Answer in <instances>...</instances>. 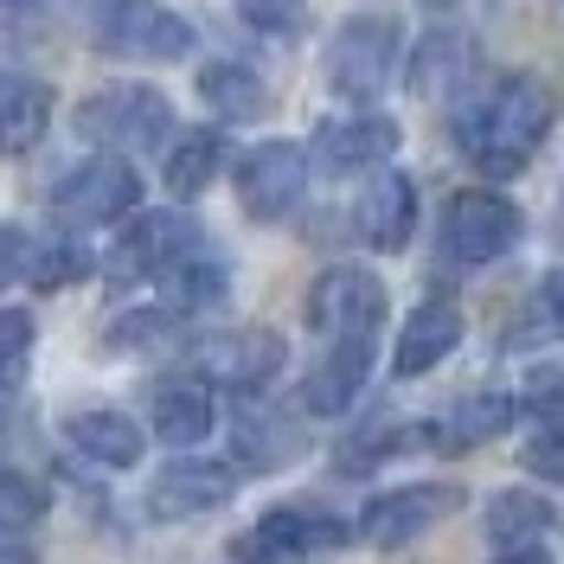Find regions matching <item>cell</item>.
Instances as JSON below:
<instances>
[{"label":"cell","mask_w":564,"mask_h":564,"mask_svg":"<svg viewBox=\"0 0 564 564\" xmlns=\"http://www.w3.org/2000/svg\"><path fill=\"white\" fill-rule=\"evenodd\" d=\"M199 245V231H193V218L186 212H141L135 225L116 238L109 250V276L116 282H135V276H161L174 257Z\"/></svg>","instance_id":"cell-13"},{"label":"cell","mask_w":564,"mask_h":564,"mask_svg":"<svg viewBox=\"0 0 564 564\" xmlns=\"http://www.w3.org/2000/svg\"><path fill=\"white\" fill-rule=\"evenodd\" d=\"M199 97H206L225 122H257L263 109H270V90H263V77L238 58H218V65L199 70Z\"/></svg>","instance_id":"cell-23"},{"label":"cell","mask_w":564,"mask_h":564,"mask_svg":"<svg viewBox=\"0 0 564 564\" xmlns=\"http://www.w3.org/2000/svg\"><path fill=\"white\" fill-rule=\"evenodd\" d=\"M456 347H462V308L456 302H423L417 315L398 327L391 372H398V379H423V372H436Z\"/></svg>","instance_id":"cell-17"},{"label":"cell","mask_w":564,"mask_h":564,"mask_svg":"<svg viewBox=\"0 0 564 564\" xmlns=\"http://www.w3.org/2000/svg\"><path fill=\"white\" fill-rule=\"evenodd\" d=\"M494 564H552V558H545L539 545H507V552H500Z\"/></svg>","instance_id":"cell-36"},{"label":"cell","mask_w":564,"mask_h":564,"mask_svg":"<svg viewBox=\"0 0 564 564\" xmlns=\"http://www.w3.org/2000/svg\"><path fill=\"white\" fill-rule=\"evenodd\" d=\"M77 129L90 141H109V148H154L174 135V104L148 84H109L77 109Z\"/></svg>","instance_id":"cell-5"},{"label":"cell","mask_w":564,"mask_h":564,"mask_svg":"<svg viewBox=\"0 0 564 564\" xmlns=\"http://www.w3.org/2000/svg\"><path fill=\"white\" fill-rule=\"evenodd\" d=\"M347 539V527L321 507H270L250 539H238V558L245 564H295V558H315V552H334Z\"/></svg>","instance_id":"cell-10"},{"label":"cell","mask_w":564,"mask_h":564,"mask_svg":"<svg viewBox=\"0 0 564 564\" xmlns=\"http://www.w3.org/2000/svg\"><path fill=\"white\" fill-rule=\"evenodd\" d=\"M417 231V180L411 174H379L359 193V238L372 250H404Z\"/></svg>","instance_id":"cell-18"},{"label":"cell","mask_w":564,"mask_h":564,"mask_svg":"<svg viewBox=\"0 0 564 564\" xmlns=\"http://www.w3.org/2000/svg\"><path fill=\"white\" fill-rule=\"evenodd\" d=\"M302 193H308V148L302 141H257L238 161V206L263 225L289 218Z\"/></svg>","instance_id":"cell-8"},{"label":"cell","mask_w":564,"mask_h":564,"mask_svg":"<svg viewBox=\"0 0 564 564\" xmlns=\"http://www.w3.org/2000/svg\"><path fill=\"white\" fill-rule=\"evenodd\" d=\"M398 52H404V26L391 13H352L347 26L327 39V84L347 104H372L398 70Z\"/></svg>","instance_id":"cell-2"},{"label":"cell","mask_w":564,"mask_h":564,"mask_svg":"<svg viewBox=\"0 0 564 564\" xmlns=\"http://www.w3.org/2000/svg\"><path fill=\"white\" fill-rule=\"evenodd\" d=\"M0 7H39V0H0Z\"/></svg>","instance_id":"cell-37"},{"label":"cell","mask_w":564,"mask_h":564,"mask_svg":"<svg viewBox=\"0 0 564 564\" xmlns=\"http://www.w3.org/2000/svg\"><path fill=\"white\" fill-rule=\"evenodd\" d=\"M315 154H321V167H334V174L379 167V161L398 154V122H391V116H372V109H359V116H327L315 129Z\"/></svg>","instance_id":"cell-15"},{"label":"cell","mask_w":564,"mask_h":564,"mask_svg":"<svg viewBox=\"0 0 564 564\" xmlns=\"http://www.w3.org/2000/svg\"><path fill=\"white\" fill-rule=\"evenodd\" d=\"M135 206H141V180L116 154H97V161L70 167L58 180V193H52V212L65 225H116V218H129Z\"/></svg>","instance_id":"cell-7"},{"label":"cell","mask_w":564,"mask_h":564,"mask_svg":"<svg viewBox=\"0 0 564 564\" xmlns=\"http://www.w3.org/2000/svg\"><path fill=\"white\" fill-rule=\"evenodd\" d=\"M0 564H39V558H33V545H26V539L0 532Z\"/></svg>","instance_id":"cell-35"},{"label":"cell","mask_w":564,"mask_h":564,"mask_svg":"<svg viewBox=\"0 0 564 564\" xmlns=\"http://www.w3.org/2000/svg\"><path fill=\"white\" fill-rule=\"evenodd\" d=\"M161 289H167V315H186V308H212L218 295H225V263L206 257V250L193 245L186 257H174L167 270H161Z\"/></svg>","instance_id":"cell-25"},{"label":"cell","mask_w":564,"mask_h":564,"mask_svg":"<svg viewBox=\"0 0 564 564\" xmlns=\"http://www.w3.org/2000/svg\"><path fill=\"white\" fill-rule=\"evenodd\" d=\"M218 161H225V141L212 135V129H193V135L174 141V154H167L161 180H167L174 199H199V193L212 186V174H218Z\"/></svg>","instance_id":"cell-26"},{"label":"cell","mask_w":564,"mask_h":564,"mask_svg":"<svg viewBox=\"0 0 564 564\" xmlns=\"http://www.w3.org/2000/svg\"><path fill=\"white\" fill-rule=\"evenodd\" d=\"M104 45L122 58H148V65H174L193 52V26L161 0H116V13L104 20Z\"/></svg>","instance_id":"cell-12"},{"label":"cell","mask_w":564,"mask_h":564,"mask_svg":"<svg viewBox=\"0 0 564 564\" xmlns=\"http://www.w3.org/2000/svg\"><path fill=\"white\" fill-rule=\"evenodd\" d=\"M372 379V340H327V352L315 359V372L302 379V411L315 417H347L352 398Z\"/></svg>","instance_id":"cell-16"},{"label":"cell","mask_w":564,"mask_h":564,"mask_svg":"<svg viewBox=\"0 0 564 564\" xmlns=\"http://www.w3.org/2000/svg\"><path fill=\"white\" fill-rule=\"evenodd\" d=\"M231 494H238V468H231V462L180 456V462H167V468L148 481V513H154L161 527H180V520L218 513Z\"/></svg>","instance_id":"cell-9"},{"label":"cell","mask_w":564,"mask_h":564,"mask_svg":"<svg viewBox=\"0 0 564 564\" xmlns=\"http://www.w3.org/2000/svg\"><path fill=\"white\" fill-rule=\"evenodd\" d=\"M520 462H527L539 481H564V423H545L527 449H520Z\"/></svg>","instance_id":"cell-30"},{"label":"cell","mask_w":564,"mask_h":564,"mask_svg":"<svg viewBox=\"0 0 564 564\" xmlns=\"http://www.w3.org/2000/svg\"><path fill=\"white\" fill-rule=\"evenodd\" d=\"M245 20L263 33H289L302 20V0H245Z\"/></svg>","instance_id":"cell-32"},{"label":"cell","mask_w":564,"mask_h":564,"mask_svg":"<svg viewBox=\"0 0 564 564\" xmlns=\"http://www.w3.org/2000/svg\"><path fill=\"white\" fill-rule=\"evenodd\" d=\"M520 245V206L507 193H456L443 206V257L462 270H488Z\"/></svg>","instance_id":"cell-3"},{"label":"cell","mask_w":564,"mask_h":564,"mask_svg":"<svg viewBox=\"0 0 564 564\" xmlns=\"http://www.w3.org/2000/svg\"><path fill=\"white\" fill-rule=\"evenodd\" d=\"M231 443H238L245 468H282V462L302 456V430L276 404H245L238 423H231Z\"/></svg>","instance_id":"cell-20"},{"label":"cell","mask_w":564,"mask_h":564,"mask_svg":"<svg viewBox=\"0 0 564 564\" xmlns=\"http://www.w3.org/2000/svg\"><path fill=\"white\" fill-rule=\"evenodd\" d=\"M0 423H7V411H0Z\"/></svg>","instance_id":"cell-38"},{"label":"cell","mask_w":564,"mask_h":564,"mask_svg":"<svg viewBox=\"0 0 564 564\" xmlns=\"http://www.w3.org/2000/svg\"><path fill=\"white\" fill-rule=\"evenodd\" d=\"M26 359H33V315L26 308H0V391L26 379Z\"/></svg>","instance_id":"cell-27"},{"label":"cell","mask_w":564,"mask_h":564,"mask_svg":"<svg viewBox=\"0 0 564 564\" xmlns=\"http://www.w3.org/2000/svg\"><path fill=\"white\" fill-rule=\"evenodd\" d=\"M513 417H520V398H507V391H475V398L449 404L443 417L423 423V443L443 449V456H468V449H481L494 436H507Z\"/></svg>","instance_id":"cell-14"},{"label":"cell","mask_w":564,"mask_h":564,"mask_svg":"<svg viewBox=\"0 0 564 564\" xmlns=\"http://www.w3.org/2000/svg\"><path fill=\"white\" fill-rule=\"evenodd\" d=\"M386 321V282L359 263H334L321 270L308 289V327L321 340H372Z\"/></svg>","instance_id":"cell-4"},{"label":"cell","mask_w":564,"mask_h":564,"mask_svg":"<svg viewBox=\"0 0 564 564\" xmlns=\"http://www.w3.org/2000/svg\"><path fill=\"white\" fill-rule=\"evenodd\" d=\"M52 122V90L39 77L0 70V154H26Z\"/></svg>","instance_id":"cell-21"},{"label":"cell","mask_w":564,"mask_h":564,"mask_svg":"<svg viewBox=\"0 0 564 564\" xmlns=\"http://www.w3.org/2000/svg\"><path fill=\"white\" fill-rule=\"evenodd\" d=\"M65 436H70V449H84V456L104 462V468H135L141 462V430L122 411H77L65 423Z\"/></svg>","instance_id":"cell-22"},{"label":"cell","mask_w":564,"mask_h":564,"mask_svg":"<svg viewBox=\"0 0 564 564\" xmlns=\"http://www.w3.org/2000/svg\"><path fill=\"white\" fill-rule=\"evenodd\" d=\"M552 122H558V97H552L545 77L527 70V77H500L494 90H481L475 104L462 109L456 141L488 180H507L539 154V141L552 135Z\"/></svg>","instance_id":"cell-1"},{"label":"cell","mask_w":564,"mask_h":564,"mask_svg":"<svg viewBox=\"0 0 564 564\" xmlns=\"http://www.w3.org/2000/svg\"><path fill=\"white\" fill-rule=\"evenodd\" d=\"M212 423H218V398H212L206 379H167L154 391V436L174 443V449H193L206 443Z\"/></svg>","instance_id":"cell-19"},{"label":"cell","mask_w":564,"mask_h":564,"mask_svg":"<svg viewBox=\"0 0 564 564\" xmlns=\"http://www.w3.org/2000/svg\"><path fill=\"white\" fill-rule=\"evenodd\" d=\"M539 315H545V334H564V270L545 276V289H539Z\"/></svg>","instance_id":"cell-34"},{"label":"cell","mask_w":564,"mask_h":564,"mask_svg":"<svg viewBox=\"0 0 564 564\" xmlns=\"http://www.w3.org/2000/svg\"><path fill=\"white\" fill-rule=\"evenodd\" d=\"M39 520V488L20 481L7 462H0V532H26Z\"/></svg>","instance_id":"cell-29"},{"label":"cell","mask_w":564,"mask_h":564,"mask_svg":"<svg viewBox=\"0 0 564 564\" xmlns=\"http://www.w3.org/2000/svg\"><path fill=\"white\" fill-rule=\"evenodd\" d=\"M282 334L270 327H231V334H212L199 340V379L206 386H231V391H263L282 372Z\"/></svg>","instance_id":"cell-11"},{"label":"cell","mask_w":564,"mask_h":564,"mask_svg":"<svg viewBox=\"0 0 564 564\" xmlns=\"http://www.w3.org/2000/svg\"><path fill=\"white\" fill-rule=\"evenodd\" d=\"M449 513H462V488H449V481H411V488H391V494H372L366 500L359 539L379 545V552H398V545L423 539V532L436 527V520H449Z\"/></svg>","instance_id":"cell-6"},{"label":"cell","mask_w":564,"mask_h":564,"mask_svg":"<svg viewBox=\"0 0 564 564\" xmlns=\"http://www.w3.org/2000/svg\"><path fill=\"white\" fill-rule=\"evenodd\" d=\"M552 520H558V513H552V500H545V494H532V488H500V494L488 500V520H481V527H488V539L507 552V545H532V539L552 527Z\"/></svg>","instance_id":"cell-24"},{"label":"cell","mask_w":564,"mask_h":564,"mask_svg":"<svg viewBox=\"0 0 564 564\" xmlns=\"http://www.w3.org/2000/svg\"><path fill=\"white\" fill-rule=\"evenodd\" d=\"M84 270H90V257H84L77 245H45L33 263H26V276H33L39 295H45V289H65V282H77Z\"/></svg>","instance_id":"cell-28"},{"label":"cell","mask_w":564,"mask_h":564,"mask_svg":"<svg viewBox=\"0 0 564 564\" xmlns=\"http://www.w3.org/2000/svg\"><path fill=\"white\" fill-rule=\"evenodd\" d=\"M527 404H532L545 423H564V366H558V372H539V379H532V386H527Z\"/></svg>","instance_id":"cell-33"},{"label":"cell","mask_w":564,"mask_h":564,"mask_svg":"<svg viewBox=\"0 0 564 564\" xmlns=\"http://www.w3.org/2000/svg\"><path fill=\"white\" fill-rule=\"evenodd\" d=\"M26 263H33L26 231H20V225H0V289H13V282L26 276Z\"/></svg>","instance_id":"cell-31"}]
</instances>
